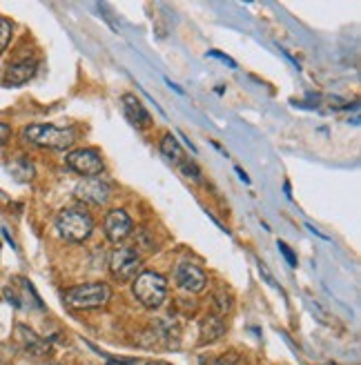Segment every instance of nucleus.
I'll return each mask as SVG.
<instances>
[{
  "instance_id": "23",
  "label": "nucleus",
  "mask_w": 361,
  "mask_h": 365,
  "mask_svg": "<svg viewBox=\"0 0 361 365\" xmlns=\"http://www.w3.org/2000/svg\"><path fill=\"white\" fill-rule=\"evenodd\" d=\"M257 265H259V272H261V274H263V277H265V281H268L270 285H275V287H277V283H275V279H273V274H270V272L265 269V265H263L261 261H259Z\"/></svg>"
},
{
  "instance_id": "20",
  "label": "nucleus",
  "mask_w": 361,
  "mask_h": 365,
  "mask_svg": "<svg viewBox=\"0 0 361 365\" xmlns=\"http://www.w3.org/2000/svg\"><path fill=\"white\" fill-rule=\"evenodd\" d=\"M277 247H279V252L283 254V259L288 261V265H290V267H297V257H295V252H293L290 247H288L283 241H279Z\"/></svg>"
},
{
  "instance_id": "17",
  "label": "nucleus",
  "mask_w": 361,
  "mask_h": 365,
  "mask_svg": "<svg viewBox=\"0 0 361 365\" xmlns=\"http://www.w3.org/2000/svg\"><path fill=\"white\" fill-rule=\"evenodd\" d=\"M14 36V23L7 18H0V53H3Z\"/></svg>"
},
{
  "instance_id": "18",
  "label": "nucleus",
  "mask_w": 361,
  "mask_h": 365,
  "mask_svg": "<svg viewBox=\"0 0 361 365\" xmlns=\"http://www.w3.org/2000/svg\"><path fill=\"white\" fill-rule=\"evenodd\" d=\"M230 307H232V301H230V297L228 294H223V292H219V294L214 297V309H216V314H225V312H230Z\"/></svg>"
},
{
  "instance_id": "12",
  "label": "nucleus",
  "mask_w": 361,
  "mask_h": 365,
  "mask_svg": "<svg viewBox=\"0 0 361 365\" xmlns=\"http://www.w3.org/2000/svg\"><path fill=\"white\" fill-rule=\"evenodd\" d=\"M16 334H18V341L23 343V348L27 350V352H31V354H36V356H43V354H47V350H49V345L36 334V332H31L29 327H25V325H18L16 327Z\"/></svg>"
},
{
  "instance_id": "22",
  "label": "nucleus",
  "mask_w": 361,
  "mask_h": 365,
  "mask_svg": "<svg viewBox=\"0 0 361 365\" xmlns=\"http://www.w3.org/2000/svg\"><path fill=\"white\" fill-rule=\"evenodd\" d=\"M208 56H212V58H219V61H223V63H228L232 69H237V63H234L230 56H225V53H221V51H208Z\"/></svg>"
},
{
  "instance_id": "26",
  "label": "nucleus",
  "mask_w": 361,
  "mask_h": 365,
  "mask_svg": "<svg viewBox=\"0 0 361 365\" xmlns=\"http://www.w3.org/2000/svg\"><path fill=\"white\" fill-rule=\"evenodd\" d=\"M130 361H114V359H110L107 361V365H128Z\"/></svg>"
},
{
  "instance_id": "8",
  "label": "nucleus",
  "mask_w": 361,
  "mask_h": 365,
  "mask_svg": "<svg viewBox=\"0 0 361 365\" xmlns=\"http://www.w3.org/2000/svg\"><path fill=\"white\" fill-rule=\"evenodd\" d=\"M103 232L107 236V241L118 245L123 243L125 239H130L132 232H134V223H132V218L130 214L116 207V210H110L105 214V221H103Z\"/></svg>"
},
{
  "instance_id": "15",
  "label": "nucleus",
  "mask_w": 361,
  "mask_h": 365,
  "mask_svg": "<svg viewBox=\"0 0 361 365\" xmlns=\"http://www.w3.org/2000/svg\"><path fill=\"white\" fill-rule=\"evenodd\" d=\"M9 172L18 178H25L29 180L34 176V165L27 160V156H18L14 163H9Z\"/></svg>"
},
{
  "instance_id": "4",
  "label": "nucleus",
  "mask_w": 361,
  "mask_h": 365,
  "mask_svg": "<svg viewBox=\"0 0 361 365\" xmlns=\"http://www.w3.org/2000/svg\"><path fill=\"white\" fill-rule=\"evenodd\" d=\"M112 299V289L107 283L92 281L65 289V303L74 309H98Z\"/></svg>"
},
{
  "instance_id": "21",
  "label": "nucleus",
  "mask_w": 361,
  "mask_h": 365,
  "mask_svg": "<svg viewBox=\"0 0 361 365\" xmlns=\"http://www.w3.org/2000/svg\"><path fill=\"white\" fill-rule=\"evenodd\" d=\"M11 138V127L7 123H0V148L7 145V140Z\"/></svg>"
},
{
  "instance_id": "1",
  "label": "nucleus",
  "mask_w": 361,
  "mask_h": 365,
  "mask_svg": "<svg viewBox=\"0 0 361 365\" xmlns=\"http://www.w3.org/2000/svg\"><path fill=\"white\" fill-rule=\"evenodd\" d=\"M23 138L36 145V148L67 150L76 143V130H71V127H56L49 123H31L23 130Z\"/></svg>"
},
{
  "instance_id": "5",
  "label": "nucleus",
  "mask_w": 361,
  "mask_h": 365,
  "mask_svg": "<svg viewBox=\"0 0 361 365\" xmlns=\"http://www.w3.org/2000/svg\"><path fill=\"white\" fill-rule=\"evenodd\" d=\"M141 254L134 247H116L110 257V274L118 283H132L141 274Z\"/></svg>"
},
{
  "instance_id": "6",
  "label": "nucleus",
  "mask_w": 361,
  "mask_h": 365,
  "mask_svg": "<svg viewBox=\"0 0 361 365\" xmlns=\"http://www.w3.org/2000/svg\"><path fill=\"white\" fill-rule=\"evenodd\" d=\"M65 163L71 172H76L85 178H94L105 172V160H103L101 152L92 150V148H81V150L69 152L65 156Z\"/></svg>"
},
{
  "instance_id": "19",
  "label": "nucleus",
  "mask_w": 361,
  "mask_h": 365,
  "mask_svg": "<svg viewBox=\"0 0 361 365\" xmlns=\"http://www.w3.org/2000/svg\"><path fill=\"white\" fill-rule=\"evenodd\" d=\"M214 365H245V361L237 352H228V354H221L219 359H216Z\"/></svg>"
},
{
  "instance_id": "25",
  "label": "nucleus",
  "mask_w": 361,
  "mask_h": 365,
  "mask_svg": "<svg viewBox=\"0 0 361 365\" xmlns=\"http://www.w3.org/2000/svg\"><path fill=\"white\" fill-rule=\"evenodd\" d=\"M234 170H237V174L241 176V180H243V182H250V176H248V174H245V172H243L241 168H234Z\"/></svg>"
},
{
  "instance_id": "13",
  "label": "nucleus",
  "mask_w": 361,
  "mask_h": 365,
  "mask_svg": "<svg viewBox=\"0 0 361 365\" xmlns=\"http://www.w3.org/2000/svg\"><path fill=\"white\" fill-rule=\"evenodd\" d=\"M225 334V321L219 314H210L201 321V343H216Z\"/></svg>"
},
{
  "instance_id": "7",
  "label": "nucleus",
  "mask_w": 361,
  "mask_h": 365,
  "mask_svg": "<svg viewBox=\"0 0 361 365\" xmlns=\"http://www.w3.org/2000/svg\"><path fill=\"white\" fill-rule=\"evenodd\" d=\"M74 194H76L78 200H83V203L103 207V205H107V200L112 198V185L105 178H101V176L83 178L78 185H76Z\"/></svg>"
},
{
  "instance_id": "27",
  "label": "nucleus",
  "mask_w": 361,
  "mask_h": 365,
  "mask_svg": "<svg viewBox=\"0 0 361 365\" xmlns=\"http://www.w3.org/2000/svg\"><path fill=\"white\" fill-rule=\"evenodd\" d=\"M148 365H172V363H168V361H150Z\"/></svg>"
},
{
  "instance_id": "9",
  "label": "nucleus",
  "mask_w": 361,
  "mask_h": 365,
  "mask_svg": "<svg viewBox=\"0 0 361 365\" xmlns=\"http://www.w3.org/2000/svg\"><path fill=\"white\" fill-rule=\"evenodd\" d=\"M174 281L180 289L198 294V292H203L208 285V274L194 263H178V267L174 272Z\"/></svg>"
},
{
  "instance_id": "16",
  "label": "nucleus",
  "mask_w": 361,
  "mask_h": 365,
  "mask_svg": "<svg viewBox=\"0 0 361 365\" xmlns=\"http://www.w3.org/2000/svg\"><path fill=\"white\" fill-rule=\"evenodd\" d=\"M176 165H178V170L180 172H183V176H188V178H192L194 182H203V174H201V170H198L196 168V163L192 160V158H180L178 163H176Z\"/></svg>"
},
{
  "instance_id": "11",
  "label": "nucleus",
  "mask_w": 361,
  "mask_h": 365,
  "mask_svg": "<svg viewBox=\"0 0 361 365\" xmlns=\"http://www.w3.org/2000/svg\"><path fill=\"white\" fill-rule=\"evenodd\" d=\"M121 103H123V112H125V116H128V120H130L134 127H138V130H148V127L152 125L150 112H148L146 105H143L134 94H123Z\"/></svg>"
},
{
  "instance_id": "14",
  "label": "nucleus",
  "mask_w": 361,
  "mask_h": 365,
  "mask_svg": "<svg viewBox=\"0 0 361 365\" xmlns=\"http://www.w3.org/2000/svg\"><path fill=\"white\" fill-rule=\"evenodd\" d=\"M161 154L168 156V158L174 160V163H178L180 158H183V150H180V145H178L176 136L166 134L163 138H161Z\"/></svg>"
},
{
  "instance_id": "3",
  "label": "nucleus",
  "mask_w": 361,
  "mask_h": 365,
  "mask_svg": "<svg viewBox=\"0 0 361 365\" xmlns=\"http://www.w3.org/2000/svg\"><path fill=\"white\" fill-rule=\"evenodd\" d=\"M56 230L61 239L69 243H85L94 234V218L81 207H69L56 216Z\"/></svg>"
},
{
  "instance_id": "24",
  "label": "nucleus",
  "mask_w": 361,
  "mask_h": 365,
  "mask_svg": "<svg viewBox=\"0 0 361 365\" xmlns=\"http://www.w3.org/2000/svg\"><path fill=\"white\" fill-rule=\"evenodd\" d=\"M166 83H168V85H170V87H172V89L176 91V94H180V96H183V94H185V91H183V89H180L178 85H174V83H172L170 78H166Z\"/></svg>"
},
{
  "instance_id": "10",
  "label": "nucleus",
  "mask_w": 361,
  "mask_h": 365,
  "mask_svg": "<svg viewBox=\"0 0 361 365\" xmlns=\"http://www.w3.org/2000/svg\"><path fill=\"white\" fill-rule=\"evenodd\" d=\"M36 69H39V63H36V61H29V58H25V61H14L5 69L3 85L5 87H21V85L29 83L36 76Z\"/></svg>"
},
{
  "instance_id": "2",
  "label": "nucleus",
  "mask_w": 361,
  "mask_h": 365,
  "mask_svg": "<svg viewBox=\"0 0 361 365\" xmlns=\"http://www.w3.org/2000/svg\"><path fill=\"white\" fill-rule=\"evenodd\" d=\"M132 292L134 299L146 309H158L168 299V281L163 274L146 269L134 279Z\"/></svg>"
}]
</instances>
